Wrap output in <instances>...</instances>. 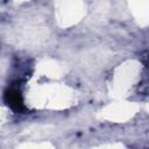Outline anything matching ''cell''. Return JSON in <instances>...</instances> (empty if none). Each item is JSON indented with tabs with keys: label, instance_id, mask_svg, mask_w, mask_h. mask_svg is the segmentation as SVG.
Segmentation results:
<instances>
[{
	"label": "cell",
	"instance_id": "6da1fadb",
	"mask_svg": "<svg viewBox=\"0 0 149 149\" xmlns=\"http://www.w3.org/2000/svg\"><path fill=\"white\" fill-rule=\"evenodd\" d=\"M3 101L5 104L16 113L26 112V106L23 102V97L21 91L17 87H8L3 92Z\"/></svg>",
	"mask_w": 149,
	"mask_h": 149
}]
</instances>
